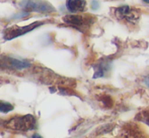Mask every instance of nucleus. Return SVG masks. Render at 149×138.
<instances>
[{
	"label": "nucleus",
	"mask_w": 149,
	"mask_h": 138,
	"mask_svg": "<svg viewBox=\"0 0 149 138\" xmlns=\"http://www.w3.org/2000/svg\"><path fill=\"white\" fill-rule=\"evenodd\" d=\"M5 126L15 131H29L36 128V119L33 115L16 116L5 123Z\"/></svg>",
	"instance_id": "obj_1"
},
{
	"label": "nucleus",
	"mask_w": 149,
	"mask_h": 138,
	"mask_svg": "<svg viewBox=\"0 0 149 138\" xmlns=\"http://www.w3.org/2000/svg\"><path fill=\"white\" fill-rule=\"evenodd\" d=\"M20 7L26 11H36L40 13L56 12V9L49 2L44 0H24L20 3Z\"/></svg>",
	"instance_id": "obj_2"
},
{
	"label": "nucleus",
	"mask_w": 149,
	"mask_h": 138,
	"mask_svg": "<svg viewBox=\"0 0 149 138\" xmlns=\"http://www.w3.org/2000/svg\"><path fill=\"white\" fill-rule=\"evenodd\" d=\"M93 18L89 15H82V14H68V15L63 17V21L66 24L73 26L75 28H78L83 30L85 28H88L90 24L92 23Z\"/></svg>",
	"instance_id": "obj_3"
},
{
	"label": "nucleus",
	"mask_w": 149,
	"mask_h": 138,
	"mask_svg": "<svg viewBox=\"0 0 149 138\" xmlns=\"http://www.w3.org/2000/svg\"><path fill=\"white\" fill-rule=\"evenodd\" d=\"M45 22L43 21H36V22H33L31 24H29V25H26V26H11V27H8L5 29L4 31V38L6 41H10V39H13L17 36H20V35H24L26 33L30 32V31L33 30L35 28L39 27V26L43 25Z\"/></svg>",
	"instance_id": "obj_4"
},
{
	"label": "nucleus",
	"mask_w": 149,
	"mask_h": 138,
	"mask_svg": "<svg viewBox=\"0 0 149 138\" xmlns=\"http://www.w3.org/2000/svg\"><path fill=\"white\" fill-rule=\"evenodd\" d=\"M115 14L119 19L127 22L130 24H135L140 18V13L135 8H131L128 5H123L116 8Z\"/></svg>",
	"instance_id": "obj_5"
},
{
	"label": "nucleus",
	"mask_w": 149,
	"mask_h": 138,
	"mask_svg": "<svg viewBox=\"0 0 149 138\" xmlns=\"http://www.w3.org/2000/svg\"><path fill=\"white\" fill-rule=\"evenodd\" d=\"M66 8L71 13H79L85 10L86 1L85 0H67Z\"/></svg>",
	"instance_id": "obj_6"
},
{
	"label": "nucleus",
	"mask_w": 149,
	"mask_h": 138,
	"mask_svg": "<svg viewBox=\"0 0 149 138\" xmlns=\"http://www.w3.org/2000/svg\"><path fill=\"white\" fill-rule=\"evenodd\" d=\"M5 64L8 68L10 69H15V70H24V69L30 68L31 64L28 60H16V58H6Z\"/></svg>",
	"instance_id": "obj_7"
},
{
	"label": "nucleus",
	"mask_w": 149,
	"mask_h": 138,
	"mask_svg": "<svg viewBox=\"0 0 149 138\" xmlns=\"http://www.w3.org/2000/svg\"><path fill=\"white\" fill-rule=\"evenodd\" d=\"M13 110V105L5 101H0V112L2 113H8Z\"/></svg>",
	"instance_id": "obj_8"
},
{
	"label": "nucleus",
	"mask_w": 149,
	"mask_h": 138,
	"mask_svg": "<svg viewBox=\"0 0 149 138\" xmlns=\"http://www.w3.org/2000/svg\"><path fill=\"white\" fill-rule=\"evenodd\" d=\"M144 83H145V85L149 88V76H147L145 78V80H144Z\"/></svg>",
	"instance_id": "obj_9"
},
{
	"label": "nucleus",
	"mask_w": 149,
	"mask_h": 138,
	"mask_svg": "<svg viewBox=\"0 0 149 138\" xmlns=\"http://www.w3.org/2000/svg\"><path fill=\"white\" fill-rule=\"evenodd\" d=\"M92 5H93V6H92V8H93V9H96V8H97V6H96V5H97V2L93 1V2H92Z\"/></svg>",
	"instance_id": "obj_10"
},
{
	"label": "nucleus",
	"mask_w": 149,
	"mask_h": 138,
	"mask_svg": "<svg viewBox=\"0 0 149 138\" xmlns=\"http://www.w3.org/2000/svg\"><path fill=\"white\" fill-rule=\"evenodd\" d=\"M31 138H42V136L40 134H38V133H35V134L33 135V137Z\"/></svg>",
	"instance_id": "obj_11"
},
{
	"label": "nucleus",
	"mask_w": 149,
	"mask_h": 138,
	"mask_svg": "<svg viewBox=\"0 0 149 138\" xmlns=\"http://www.w3.org/2000/svg\"><path fill=\"white\" fill-rule=\"evenodd\" d=\"M144 2H145V3H148L149 4V0H143Z\"/></svg>",
	"instance_id": "obj_12"
}]
</instances>
